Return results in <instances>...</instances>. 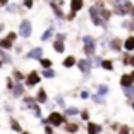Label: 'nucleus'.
<instances>
[{"instance_id":"1","label":"nucleus","mask_w":134,"mask_h":134,"mask_svg":"<svg viewBox=\"0 0 134 134\" xmlns=\"http://www.w3.org/2000/svg\"><path fill=\"white\" fill-rule=\"evenodd\" d=\"M19 35L23 36V38H28V36L31 35V23H29V21H23V23H21Z\"/></svg>"},{"instance_id":"2","label":"nucleus","mask_w":134,"mask_h":134,"mask_svg":"<svg viewBox=\"0 0 134 134\" xmlns=\"http://www.w3.org/2000/svg\"><path fill=\"white\" fill-rule=\"evenodd\" d=\"M95 40L91 38V36H84V52H86L88 55H91L93 52H95Z\"/></svg>"},{"instance_id":"3","label":"nucleus","mask_w":134,"mask_h":134,"mask_svg":"<svg viewBox=\"0 0 134 134\" xmlns=\"http://www.w3.org/2000/svg\"><path fill=\"white\" fill-rule=\"evenodd\" d=\"M14 40H16V33H10V35H9L5 40H2V41H0V45H2L4 48H10V47H12V41H14Z\"/></svg>"},{"instance_id":"4","label":"nucleus","mask_w":134,"mask_h":134,"mask_svg":"<svg viewBox=\"0 0 134 134\" xmlns=\"http://www.w3.org/2000/svg\"><path fill=\"white\" fill-rule=\"evenodd\" d=\"M62 115L60 114H52L50 117H48V122L50 124H53V126H60V124H62Z\"/></svg>"},{"instance_id":"5","label":"nucleus","mask_w":134,"mask_h":134,"mask_svg":"<svg viewBox=\"0 0 134 134\" xmlns=\"http://www.w3.org/2000/svg\"><path fill=\"white\" fill-rule=\"evenodd\" d=\"M26 83H28V86H33V84H38V83H40V76L36 74V72H31V74L28 76V79H26Z\"/></svg>"},{"instance_id":"6","label":"nucleus","mask_w":134,"mask_h":134,"mask_svg":"<svg viewBox=\"0 0 134 134\" xmlns=\"http://www.w3.org/2000/svg\"><path fill=\"white\" fill-rule=\"evenodd\" d=\"M90 14H91V19H93L95 24H102V21H100V14H98V7H91Z\"/></svg>"},{"instance_id":"7","label":"nucleus","mask_w":134,"mask_h":134,"mask_svg":"<svg viewBox=\"0 0 134 134\" xmlns=\"http://www.w3.org/2000/svg\"><path fill=\"white\" fill-rule=\"evenodd\" d=\"M115 9H117V12H120V14H126V12L131 9V4H129V2H122V4L115 5Z\"/></svg>"},{"instance_id":"8","label":"nucleus","mask_w":134,"mask_h":134,"mask_svg":"<svg viewBox=\"0 0 134 134\" xmlns=\"http://www.w3.org/2000/svg\"><path fill=\"white\" fill-rule=\"evenodd\" d=\"M28 59H40L41 60V48H33L28 53Z\"/></svg>"},{"instance_id":"9","label":"nucleus","mask_w":134,"mask_h":134,"mask_svg":"<svg viewBox=\"0 0 134 134\" xmlns=\"http://www.w3.org/2000/svg\"><path fill=\"white\" fill-rule=\"evenodd\" d=\"M90 62H88V60H79V69H81V71L84 72V74H88V72H90Z\"/></svg>"},{"instance_id":"10","label":"nucleus","mask_w":134,"mask_h":134,"mask_svg":"<svg viewBox=\"0 0 134 134\" xmlns=\"http://www.w3.org/2000/svg\"><path fill=\"white\" fill-rule=\"evenodd\" d=\"M81 7H83V0H71V9H72V12L79 10Z\"/></svg>"},{"instance_id":"11","label":"nucleus","mask_w":134,"mask_h":134,"mask_svg":"<svg viewBox=\"0 0 134 134\" xmlns=\"http://www.w3.org/2000/svg\"><path fill=\"white\" fill-rule=\"evenodd\" d=\"M100 131H102V127L96 126V124H90L88 126V134H98Z\"/></svg>"},{"instance_id":"12","label":"nucleus","mask_w":134,"mask_h":134,"mask_svg":"<svg viewBox=\"0 0 134 134\" xmlns=\"http://www.w3.org/2000/svg\"><path fill=\"white\" fill-rule=\"evenodd\" d=\"M120 83H122V86H124V88H127V86H132V77H131V76H122V79H120Z\"/></svg>"},{"instance_id":"13","label":"nucleus","mask_w":134,"mask_h":134,"mask_svg":"<svg viewBox=\"0 0 134 134\" xmlns=\"http://www.w3.org/2000/svg\"><path fill=\"white\" fill-rule=\"evenodd\" d=\"M12 91H14V96H21V95H23V91H24V88H23V84L17 83L16 86H14V90H12Z\"/></svg>"},{"instance_id":"14","label":"nucleus","mask_w":134,"mask_h":134,"mask_svg":"<svg viewBox=\"0 0 134 134\" xmlns=\"http://www.w3.org/2000/svg\"><path fill=\"white\" fill-rule=\"evenodd\" d=\"M124 47H126V50H134V38H132V36L126 40V43H124Z\"/></svg>"},{"instance_id":"15","label":"nucleus","mask_w":134,"mask_h":134,"mask_svg":"<svg viewBox=\"0 0 134 134\" xmlns=\"http://www.w3.org/2000/svg\"><path fill=\"white\" fill-rule=\"evenodd\" d=\"M74 64H76V59H74V57H67V59L64 60V65H65V67H72Z\"/></svg>"},{"instance_id":"16","label":"nucleus","mask_w":134,"mask_h":134,"mask_svg":"<svg viewBox=\"0 0 134 134\" xmlns=\"http://www.w3.org/2000/svg\"><path fill=\"white\" fill-rule=\"evenodd\" d=\"M38 102L40 103H45V102H47V93H45L43 90H40V93H38Z\"/></svg>"},{"instance_id":"17","label":"nucleus","mask_w":134,"mask_h":134,"mask_svg":"<svg viewBox=\"0 0 134 134\" xmlns=\"http://www.w3.org/2000/svg\"><path fill=\"white\" fill-rule=\"evenodd\" d=\"M53 48H55V52H59V53H62V52H64V43H62V41H55V45H53Z\"/></svg>"},{"instance_id":"18","label":"nucleus","mask_w":134,"mask_h":134,"mask_svg":"<svg viewBox=\"0 0 134 134\" xmlns=\"http://www.w3.org/2000/svg\"><path fill=\"white\" fill-rule=\"evenodd\" d=\"M52 33H53V29H47V31H45L43 35H41V40H43V41H47V40L52 36Z\"/></svg>"},{"instance_id":"19","label":"nucleus","mask_w":134,"mask_h":134,"mask_svg":"<svg viewBox=\"0 0 134 134\" xmlns=\"http://www.w3.org/2000/svg\"><path fill=\"white\" fill-rule=\"evenodd\" d=\"M124 93H126L127 96H134V86H127V88H124Z\"/></svg>"},{"instance_id":"20","label":"nucleus","mask_w":134,"mask_h":134,"mask_svg":"<svg viewBox=\"0 0 134 134\" xmlns=\"http://www.w3.org/2000/svg\"><path fill=\"white\" fill-rule=\"evenodd\" d=\"M76 114H79V112L74 107H72V108H65V115H76Z\"/></svg>"},{"instance_id":"21","label":"nucleus","mask_w":134,"mask_h":134,"mask_svg":"<svg viewBox=\"0 0 134 134\" xmlns=\"http://www.w3.org/2000/svg\"><path fill=\"white\" fill-rule=\"evenodd\" d=\"M65 129H67V132H76V131H77V126H76V124H69Z\"/></svg>"},{"instance_id":"22","label":"nucleus","mask_w":134,"mask_h":134,"mask_svg":"<svg viewBox=\"0 0 134 134\" xmlns=\"http://www.w3.org/2000/svg\"><path fill=\"white\" fill-rule=\"evenodd\" d=\"M52 7H53V10H55V14H57V16H59V17H64V14H62V10H60V7H57L55 4L52 5Z\"/></svg>"},{"instance_id":"23","label":"nucleus","mask_w":134,"mask_h":134,"mask_svg":"<svg viewBox=\"0 0 134 134\" xmlns=\"http://www.w3.org/2000/svg\"><path fill=\"white\" fill-rule=\"evenodd\" d=\"M43 74H45V77H53V76H55V72L52 71V69H47V71H45Z\"/></svg>"},{"instance_id":"24","label":"nucleus","mask_w":134,"mask_h":134,"mask_svg":"<svg viewBox=\"0 0 134 134\" xmlns=\"http://www.w3.org/2000/svg\"><path fill=\"white\" fill-rule=\"evenodd\" d=\"M102 65L105 67V69H108V71L112 69V62H108V60H103V62H102Z\"/></svg>"},{"instance_id":"25","label":"nucleus","mask_w":134,"mask_h":134,"mask_svg":"<svg viewBox=\"0 0 134 134\" xmlns=\"http://www.w3.org/2000/svg\"><path fill=\"white\" fill-rule=\"evenodd\" d=\"M107 91H108V88H107V86H100L98 88V93H100V95H105Z\"/></svg>"},{"instance_id":"26","label":"nucleus","mask_w":134,"mask_h":134,"mask_svg":"<svg viewBox=\"0 0 134 134\" xmlns=\"http://www.w3.org/2000/svg\"><path fill=\"white\" fill-rule=\"evenodd\" d=\"M12 129H14V131H21V126L16 122V120H12Z\"/></svg>"},{"instance_id":"27","label":"nucleus","mask_w":134,"mask_h":134,"mask_svg":"<svg viewBox=\"0 0 134 134\" xmlns=\"http://www.w3.org/2000/svg\"><path fill=\"white\" fill-rule=\"evenodd\" d=\"M40 62H41V65H43V67H47V69L50 67V60H45V59H41Z\"/></svg>"},{"instance_id":"28","label":"nucleus","mask_w":134,"mask_h":134,"mask_svg":"<svg viewBox=\"0 0 134 134\" xmlns=\"http://www.w3.org/2000/svg\"><path fill=\"white\" fill-rule=\"evenodd\" d=\"M24 5H26L28 9H31L33 7V0H24Z\"/></svg>"},{"instance_id":"29","label":"nucleus","mask_w":134,"mask_h":134,"mask_svg":"<svg viewBox=\"0 0 134 134\" xmlns=\"http://www.w3.org/2000/svg\"><path fill=\"white\" fill-rule=\"evenodd\" d=\"M14 77H16L17 81H19V79H23V74H21V72H17V71H16V72H14Z\"/></svg>"},{"instance_id":"30","label":"nucleus","mask_w":134,"mask_h":134,"mask_svg":"<svg viewBox=\"0 0 134 134\" xmlns=\"http://www.w3.org/2000/svg\"><path fill=\"white\" fill-rule=\"evenodd\" d=\"M120 134H129V129H127V127H122V129H120Z\"/></svg>"},{"instance_id":"31","label":"nucleus","mask_w":134,"mask_h":134,"mask_svg":"<svg viewBox=\"0 0 134 134\" xmlns=\"http://www.w3.org/2000/svg\"><path fill=\"white\" fill-rule=\"evenodd\" d=\"M74 17H76V16H74V12L71 10V14H69V16H67V19H69V21H72V19H74Z\"/></svg>"},{"instance_id":"32","label":"nucleus","mask_w":134,"mask_h":134,"mask_svg":"<svg viewBox=\"0 0 134 134\" xmlns=\"http://www.w3.org/2000/svg\"><path fill=\"white\" fill-rule=\"evenodd\" d=\"M93 100H95V102H98V103H102V102H103V100H102V96H100V95H98V96H95Z\"/></svg>"},{"instance_id":"33","label":"nucleus","mask_w":134,"mask_h":134,"mask_svg":"<svg viewBox=\"0 0 134 134\" xmlns=\"http://www.w3.org/2000/svg\"><path fill=\"white\" fill-rule=\"evenodd\" d=\"M81 96H83V98H88L90 95H88V91H83V93H81Z\"/></svg>"},{"instance_id":"34","label":"nucleus","mask_w":134,"mask_h":134,"mask_svg":"<svg viewBox=\"0 0 134 134\" xmlns=\"http://www.w3.org/2000/svg\"><path fill=\"white\" fill-rule=\"evenodd\" d=\"M7 2H9V0H0V7H2V5H5Z\"/></svg>"},{"instance_id":"35","label":"nucleus","mask_w":134,"mask_h":134,"mask_svg":"<svg viewBox=\"0 0 134 134\" xmlns=\"http://www.w3.org/2000/svg\"><path fill=\"white\" fill-rule=\"evenodd\" d=\"M2 29H4V24H0V31H2Z\"/></svg>"},{"instance_id":"36","label":"nucleus","mask_w":134,"mask_h":134,"mask_svg":"<svg viewBox=\"0 0 134 134\" xmlns=\"http://www.w3.org/2000/svg\"><path fill=\"white\" fill-rule=\"evenodd\" d=\"M131 64H132V65H134V59H132V60H131Z\"/></svg>"},{"instance_id":"37","label":"nucleus","mask_w":134,"mask_h":134,"mask_svg":"<svg viewBox=\"0 0 134 134\" xmlns=\"http://www.w3.org/2000/svg\"><path fill=\"white\" fill-rule=\"evenodd\" d=\"M131 77H132V81H134V74H132V76H131Z\"/></svg>"},{"instance_id":"38","label":"nucleus","mask_w":134,"mask_h":134,"mask_svg":"<svg viewBox=\"0 0 134 134\" xmlns=\"http://www.w3.org/2000/svg\"><path fill=\"white\" fill-rule=\"evenodd\" d=\"M23 134H28V132H23Z\"/></svg>"},{"instance_id":"39","label":"nucleus","mask_w":134,"mask_h":134,"mask_svg":"<svg viewBox=\"0 0 134 134\" xmlns=\"http://www.w3.org/2000/svg\"><path fill=\"white\" fill-rule=\"evenodd\" d=\"M132 107H134V103H132Z\"/></svg>"},{"instance_id":"40","label":"nucleus","mask_w":134,"mask_h":134,"mask_svg":"<svg viewBox=\"0 0 134 134\" xmlns=\"http://www.w3.org/2000/svg\"><path fill=\"white\" fill-rule=\"evenodd\" d=\"M0 65H2V64H0Z\"/></svg>"}]
</instances>
